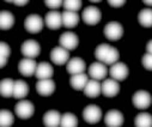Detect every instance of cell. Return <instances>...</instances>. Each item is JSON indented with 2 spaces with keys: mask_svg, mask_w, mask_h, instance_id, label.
<instances>
[{
  "mask_svg": "<svg viewBox=\"0 0 152 127\" xmlns=\"http://www.w3.org/2000/svg\"><path fill=\"white\" fill-rule=\"evenodd\" d=\"M54 74V70H53V66L48 62H41L37 66V70H36V78L39 80H42V79H50Z\"/></svg>",
  "mask_w": 152,
  "mask_h": 127,
  "instance_id": "ffe728a7",
  "label": "cell"
},
{
  "mask_svg": "<svg viewBox=\"0 0 152 127\" xmlns=\"http://www.w3.org/2000/svg\"><path fill=\"white\" fill-rule=\"evenodd\" d=\"M29 94V85L24 80H16L15 83V91H13V97L17 100H22L26 97Z\"/></svg>",
  "mask_w": 152,
  "mask_h": 127,
  "instance_id": "cb8c5ba5",
  "label": "cell"
},
{
  "mask_svg": "<svg viewBox=\"0 0 152 127\" xmlns=\"http://www.w3.org/2000/svg\"><path fill=\"white\" fill-rule=\"evenodd\" d=\"M120 91V85L119 81H116L115 79H105L102 84V94L105 97H114L116 96Z\"/></svg>",
  "mask_w": 152,
  "mask_h": 127,
  "instance_id": "e0dca14e",
  "label": "cell"
},
{
  "mask_svg": "<svg viewBox=\"0 0 152 127\" xmlns=\"http://www.w3.org/2000/svg\"><path fill=\"white\" fill-rule=\"evenodd\" d=\"M79 15L77 12H69V11H65L62 13V24L71 29V28H74L77 26L78 23H79Z\"/></svg>",
  "mask_w": 152,
  "mask_h": 127,
  "instance_id": "603a6c76",
  "label": "cell"
},
{
  "mask_svg": "<svg viewBox=\"0 0 152 127\" xmlns=\"http://www.w3.org/2000/svg\"><path fill=\"white\" fill-rule=\"evenodd\" d=\"M146 51L148 54H152V40H150L147 42V45H146Z\"/></svg>",
  "mask_w": 152,
  "mask_h": 127,
  "instance_id": "8d00e7d4",
  "label": "cell"
},
{
  "mask_svg": "<svg viewBox=\"0 0 152 127\" xmlns=\"http://www.w3.org/2000/svg\"><path fill=\"white\" fill-rule=\"evenodd\" d=\"M15 122L13 114L10 110L1 109L0 112V127H11Z\"/></svg>",
  "mask_w": 152,
  "mask_h": 127,
  "instance_id": "83f0119b",
  "label": "cell"
},
{
  "mask_svg": "<svg viewBox=\"0 0 152 127\" xmlns=\"http://www.w3.org/2000/svg\"><path fill=\"white\" fill-rule=\"evenodd\" d=\"M109 73L113 79H115L116 81H121L128 77V67L124 62H116L115 65L110 66Z\"/></svg>",
  "mask_w": 152,
  "mask_h": 127,
  "instance_id": "7c38bea8",
  "label": "cell"
},
{
  "mask_svg": "<svg viewBox=\"0 0 152 127\" xmlns=\"http://www.w3.org/2000/svg\"><path fill=\"white\" fill-rule=\"evenodd\" d=\"M36 91L41 96H50L55 91V81L52 79H42L36 83Z\"/></svg>",
  "mask_w": 152,
  "mask_h": 127,
  "instance_id": "2e32d148",
  "label": "cell"
},
{
  "mask_svg": "<svg viewBox=\"0 0 152 127\" xmlns=\"http://www.w3.org/2000/svg\"><path fill=\"white\" fill-rule=\"evenodd\" d=\"M37 66H39V65L36 64V61L34 59L24 58L18 64V71L24 77H31V76H34L36 73Z\"/></svg>",
  "mask_w": 152,
  "mask_h": 127,
  "instance_id": "30bf717a",
  "label": "cell"
},
{
  "mask_svg": "<svg viewBox=\"0 0 152 127\" xmlns=\"http://www.w3.org/2000/svg\"><path fill=\"white\" fill-rule=\"evenodd\" d=\"M132 102H133V106L138 109H146L151 106L152 103V97L151 95L145 91V90H139L137 91L133 97H132Z\"/></svg>",
  "mask_w": 152,
  "mask_h": 127,
  "instance_id": "5b68a950",
  "label": "cell"
},
{
  "mask_svg": "<svg viewBox=\"0 0 152 127\" xmlns=\"http://www.w3.org/2000/svg\"><path fill=\"white\" fill-rule=\"evenodd\" d=\"M83 119L88 123H97L102 119V110L96 104H89L83 110Z\"/></svg>",
  "mask_w": 152,
  "mask_h": 127,
  "instance_id": "277c9868",
  "label": "cell"
},
{
  "mask_svg": "<svg viewBox=\"0 0 152 127\" xmlns=\"http://www.w3.org/2000/svg\"><path fill=\"white\" fill-rule=\"evenodd\" d=\"M11 3H13L15 5H18V6H23V5L28 4L29 1H28V0H22V1H17V0H15V1H11Z\"/></svg>",
  "mask_w": 152,
  "mask_h": 127,
  "instance_id": "74e56055",
  "label": "cell"
},
{
  "mask_svg": "<svg viewBox=\"0 0 152 127\" xmlns=\"http://www.w3.org/2000/svg\"><path fill=\"white\" fill-rule=\"evenodd\" d=\"M101 18H102V13H101L98 7H96V6H88V7L84 9L83 21L88 25H96V24H98Z\"/></svg>",
  "mask_w": 152,
  "mask_h": 127,
  "instance_id": "ba28073f",
  "label": "cell"
},
{
  "mask_svg": "<svg viewBox=\"0 0 152 127\" xmlns=\"http://www.w3.org/2000/svg\"><path fill=\"white\" fill-rule=\"evenodd\" d=\"M138 21L141 26L151 28L152 26V9H142L138 13Z\"/></svg>",
  "mask_w": 152,
  "mask_h": 127,
  "instance_id": "484cf974",
  "label": "cell"
},
{
  "mask_svg": "<svg viewBox=\"0 0 152 127\" xmlns=\"http://www.w3.org/2000/svg\"><path fill=\"white\" fill-rule=\"evenodd\" d=\"M141 64H142V66H144L146 70L152 71V54L146 53V54L142 57V59H141Z\"/></svg>",
  "mask_w": 152,
  "mask_h": 127,
  "instance_id": "836d02e7",
  "label": "cell"
},
{
  "mask_svg": "<svg viewBox=\"0 0 152 127\" xmlns=\"http://www.w3.org/2000/svg\"><path fill=\"white\" fill-rule=\"evenodd\" d=\"M108 4L111 7H122L126 4V1L125 0H108Z\"/></svg>",
  "mask_w": 152,
  "mask_h": 127,
  "instance_id": "d590c367",
  "label": "cell"
},
{
  "mask_svg": "<svg viewBox=\"0 0 152 127\" xmlns=\"http://www.w3.org/2000/svg\"><path fill=\"white\" fill-rule=\"evenodd\" d=\"M20 51H22V54L24 55V58L35 59L36 57L40 55L41 46H40L39 42L35 41V40H26L23 42Z\"/></svg>",
  "mask_w": 152,
  "mask_h": 127,
  "instance_id": "7a4b0ae2",
  "label": "cell"
},
{
  "mask_svg": "<svg viewBox=\"0 0 152 127\" xmlns=\"http://www.w3.org/2000/svg\"><path fill=\"white\" fill-rule=\"evenodd\" d=\"M88 81H89V79H88V76L85 73L74 74L69 79V84L74 90H84Z\"/></svg>",
  "mask_w": 152,
  "mask_h": 127,
  "instance_id": "7402d4cb",
  "label": "cell"
},
{
  "mask_svg": "<svg viewBox=\"0 0 152 127\" xmlns=\"http://www.w3.org/2000/svg\"><path fill=\"white\" fill-rule=\"evenodd\" d=\"M64 7L66 11L69 12H77L82 9V1L80 0H65Z\"/></svg>",
  "mask_w": 152,
  "mask_h": 127,
  "instance_id": "1f68e13d",
  "label": "cell"
},
{
  "mask_svg": "<svg viewBox=\"0 0 152 127\" xmlns=\"http://www.w3.org/2000/svg\"><path fill=\"white\" fill-rule=\"evenodd\" d=\"M85 61L82 59V58H72L67 65H66V70L67 72L71 74V76H74V74H80V73H84L85 71Z\"/></svg>",
  "mask_w": 152,
  "mask_h": 127,
  "instance_id": "9a60e30c",
  "label": "cell"
},
{
  "mask_svg": "<svg viewBox=\"0 0 152 127\" xmlns=\"http://www.w3.org/2000/svg\"><path fill=\"white\" fill-rule=\"evenodd\" d=\"M15 80L11 78H5L0 81V94L3 97H12L15 91Z\"/></svg>",
  "mask_w": 152,
  "mask_h": 127,
  "instance_id": "44dd1931",
  "label": "cell"
},
{
  "mask_svg": "<svg viewBox=\"0 0 152 127\" xmlns=\"http://www.w3.org/2000/svg\"><path fill=\"white\" fill-rule=\"evenodd\" d=\"M43 25H45V21L40 15H36V13L28 16L24 21V28L30 34L40 32L43 29Z\"/></svg>",
  "mask_w": 152,
  "mask_h": 127,
  "instance_id": "6da1fadb",
  "label": "cell"
},
{
  "mask_svg": "<svg viewBox=\"0 0 152 127\" xmlns=\"http://www.w3.org/2000/svg\"><path fill=\"white\" fill-rule=\"evenodd\" d=\"M15 112L17 114V116L19 119H23V120H26V119H30L34 113H35V108H34V104L29 101H25V100H22L19 101L16 107H15Z\"/></svg>",
  "mask_w": 152,
  "mask_h": 127,
  "instance_id": "8992f818",
  "label": "cell"
},
{
  "mask_svg": "<svg viewBox=\"0 0 152 127\" xmlns=\"http://www.w3.org/2000/svg\"><path fill=\"white\" fill-rule=\"evenodd\" d=\"M119 58H120V53H119V51H118L116 48L111 47V49L109 51V53H108V55H107V58H105L104 64H105V65H110V66H113V65H115V64L119 61Z\"/></svg>",
  "mask_w": 152,
  "mask_h": 127,
  "instance_id": "d6a6232c",
  "label": "cell"
},
{
  "mask_svg": "<svg viewBox=\"0 0 152 127\" xmlns=\"http://www.w3.org/2000/svg\"><path fill=\"white\" fill-rule=\"evenodd\" d=\"M61 116L58 110H48L43 115V125L46 127H60Z\"/></svg>",
  "mask_w": 152,
  "mask_h": 127,
  "instance_id": "d6986e66",
  "label": "cell"
},
{
  "mask_svg": "<svg viewBox=\"0 0 152 127\" xmlns=\"http://www.w3.org/2000/svg\"><path fill=\"white\" fill-rule=\"evenodd\" d=\"M78 126V119L72 113H65L61 116V123L60 127H77Z\"/></svg>",
  "mask_w": 152,
  "mask_h": 127,
  "instance_id": "f1b7e54d",
  "label": "cell"
},
{
  "mask_svg": "<svg viewBox=\"0 0 152 127\" xmlns=\"http://www.w3.org/2000/svg\"><path fill=\"white\" fill-rule=\"evenodd\" d=\"M10 54H11L10 46L6 43V42H1V43H0V59H1L0 66H1V68L5 67V65L7 64V60H9Z\"/></svg>",
  "mask_w": 152,
  "mask_h": 127,
  "instance_id": "4dcf8cb0",
  "label": "cell"
},
{
  "mask_svg": "<svg viewBox=\"0 0 152 127\" xmlns=\"http://www.w3.org/2000/svg\"><path fill=\"white\" fill-rule=\"evenodd\" d=\"M45 4L47 7L55 11V9H59L61 5H64V1H61V0H46Z\"/></svg>",
  "mask_w": 152,
  "mask_h": 127,
  "instance_id": "e575fe53",
  "label": "cell"
},
{
  "mask_svg": "<svg viewBox=\"0 0 152 127\" xmlns=\"http://www.w3.org/2000/svg\"><path fill=\"white\" fill-rule=\"evenodd\" d=\"M50 60L55 64V65H67V62L69 61V52L65 48H62L61 46H58L55 48L52 49L50 52Z\"/></svg>",
  "mask_w": 152,
  "mask_h": 127,
  "instance_id": "9c48e42d",
  "label": "cell"
},
{
  "mask_svg": "<svg viewBox=\"0 0 152 127\" xmlns=\"http://www.w3.org/2000/svg\"><path fill=\"white\" fill-rule=\"evenodd\" d=\"M59 43L62 48L67 51H73L78 47L79 38L74 32H64L59 38Z\"/></svg>",
  "mask_w": 152,
  "mask_h": 127,
  "instance_id": "52a82bcc",
  "label": "cell"
},
{
  "mask_svg": "<svg viewBox=\"0 0 152 127\" xmlns=\"http://www.w3.org/2000/svg\"><path fill=\"white\" fill-rule=\"evenodd\" d=\"M83 91H84V95L85 96H88L90 98H96L102 92V84L98 80L91 79V80L88 81L86 87H85V89Z\"/></svg>",
  "mask_w": 152,
  "mask_h": 127,
  "instance_id": "ac0fdd59",
  "label": "cell"
},
{
  "mask_svg": "<svg viewBox=\"0 0 152 127\" xmlns=\"http://www.w3.org/2000/svg\"><path fill=\"white\" fill-rule=\"evenodd\" d=\"M15 24V17L10 11L0 12V28L1 30H9Z\"/></svg>",
  "mask_w": 152,
  "mask_h": 127,
  "instance_id": "d4e9b609",
  "label": "cell"
},
{
  "mask_svg": "<svg viewBox=\"0 0 152 127\" xmlns=\"http://www.w3.org/2000/svg\"><path fill=\"white\" fill-rule=\"evenodd\" d=\"M110 49H111V47L109 45H107V43H102V45H99L96 48L95 57L98 60V62H104L105 61V58H107V55H108V53H109Z\"/></svg>",
  "mask_w": 152,
  "mask_h": 127,
  "instance_id": "f546056e",
  "label": "cell"
},
{
  "mask_svg": "<svg viewBox=\"0 0 152 127\" xmlns=\"http://www.w3.org/2000/svg\"><path fill=\"white\" fill-rule=\"evenodd\" d=\"M104 123L108 127H121L124 123V115L116 109L109 110L104 116Z\"/></svg>",
  "mask_w": 152,
  "mask_h": 127,
  "instance_id": "8fae6325",
  "label": "cell"
},
{
  "mask_svg": "<svg viewBox=\"0 0 152 127\" xmlns=\"http://www.w3.org/2000/svg\"><path fill=\"white\" fill-rule=\"evenodd\" d=\"M108 70L103 62H94L89 66V76L95 80H102L107 77Z\"/></svg>",
  "mask_w": 152,
  "mask_h": 127,
  "instance_id": "5bb4252c",
  "label": "cell"
},
{
  "mask_svg": "<svg viewBox=\"0 0 152 127\" xmlns=\"http://www.w3.org/2000/svg\"><path fill=\"white\" fill-rule=\"evenodd\" d=\"M45 23L46 26L52 29V30H58L60 29L64 24H62V13L58 12V11H50L46 15L45 18Z\"/></svg>",
  "mask_w": 152,
  "mask_h": 127,
  "instance_id": "4fadbf2b",
  "label": "cell"
},
{
  "mask_svg": "<svg viewBox=\"0 0 152 127\" xmlns=\"http://www.w3.org/2000/svg\"><path fill=\"white\" fill-rule=\"evenodd\" d=\"M144 4H146L148 6H152V1H148V0H144Z\"/></svg>",
  "mask_w": 152,
  "mask_h": 127,
  "instance_id": "f35d334b",
  "label": "cell"
},
{
  "mask_svg": "<svg viewBox=\"0 0 152 127\" xmlns=\"http://www.w3.org/2000/svg\"><path fill=\"white\" fill-rule=\"evenodd\" d=\"M135 127H152V115L148 113H139L134 119Z\"/></svg>",
  "mask_w": 152,
  "mask_h": 127,
  "instance_id": "4316f807",
  "label": "cell"
},
{
  "mask_svg": "<svg viewBox=\"0 0 152 127\" xmlns=\"http://www.w3.org/2000/svg\"><path fill=\"white\" fill-rule=\"evenodd\" d=\"M104 36L110 41H118L124 35V28L119 22H109L104 26Z\"/></svg>",
  "mask_w": 152,
  "mask_h": 127,
  "instance_id": "3957f363",
  "label": "cell"
}]
</instances>
